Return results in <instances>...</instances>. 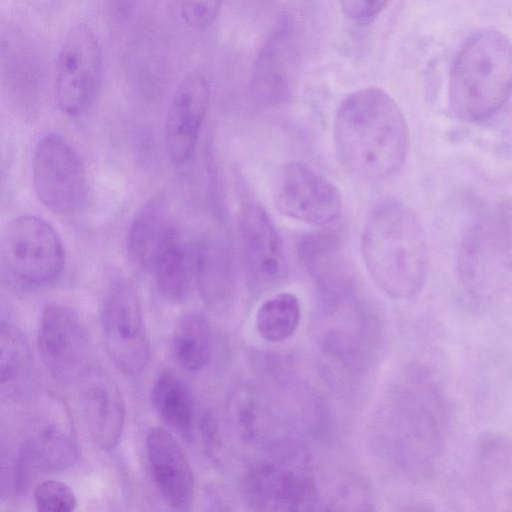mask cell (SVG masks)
I'll list each match as a JSON object with an SVG mask.
<instances>
[{
  "label": "cell",
  "instance_id": "1",
  "mask_svg": "<svg viewBox=\"0 0 512 512\" xmlns=\"http://www.w3.org/2000/svg\"><path fill=\"white\" fill-rule=\"evenodd\" d=\"M337 158L353 177L379 181L395 174L409 147L406 120L384 90L366 87L349 94L334 121Z\"/></svg>",
  "mask_w": 512,
  "mask_h": 512
},
{
  "label": "cell",
  "instance_id": "2",
  "mask_svg": "<svg viewBox=\"0 0 512 512\" xmlns=\"http://www.w3.org/2000/svg\"><path fill=\"white\" fill-rule=\"evenodd\" d=\"M361 248L369 275L387 296L407 300L422 290L428 269L427 241L420 221L405 203L388 197L371 207Z\"/></svg>",
  "mask_w": 512,
  "mask_h": 512
},
{
  "label": "cell",
  "instance_id": "3",
  "mask_svg": "<svg viewBox=\"0 0 512 512\" xmlns=\"http://www.w3.org/2000/svg\"><path fill=\"white\" fill-rule=\"evenodd\" d=\"M512 93V43L501 32L483 29L471 35L452 63L448 96L461 119L485 120L506 103Z\"/></svg>",
  "mask_w": 512,
  "mask_h": 512
},
{
  "label": "cell",
  "instance_id": "4",
  "mask_svg": "<svg viewBox=\"0 0 512 512\" xmlns=\"http://www.w3.org/2000/svg\"><path fill=\"white\" fill-rule=\"evenodd\" d=\"M386 412L385 440L395 465L416 480L436 471L445 445V407L432 383L395 391Z\"/></svg>",
  "mask_w": 512,
  "mask_h": 512
},
{
  "label": "cell",
  "instance_id": "5",
  "mask_svg": "<svg viewBox=\"0 0 512 512\" xmlns=\"http://www.w3.org/2000/svg\"><path fill=\"white\" fill-rule=\"evenodd\" d=\"M458 278L469 301L486 307L512 280V211L503 206L481 214L467 229L458 253Z\"/></svg>",
  "mask_w": 512,
  "mask_h": 512
},
{
  "label": "cell",
  "instance_id": "6",
  "mask_svg": "<svg viewBox=\"0 0 512 512\" xmlns=\"http://www.w3.org/2000/svg\"><path fill=\"white\" fill-rule=\"evenodd\" d=\"M242 488L253 510L307 511L319 504L307 457L291 443H277L248 464Z\"/></svg>",
  "mask_w": 512,
  "mask_h": 512
},
{
  "label": "cell",
  "instance_id": "7",
  "mask_svg": "<svg viewBox=\"0 0 512 512\" xmlns=\"http://www.w3.org/2000/svg\"><path fill=\"white\" fill-rule=\"evenodd\" d=\"M1 264L17 284L37 288L55 282L65 267V249L54 228L42 218L20 215L3 230Z\"/></svg>",
  "mask_w": 512,
  "mask_h": 512
},
{
  "label": "cell",
  "instance_id": "8",
  "mask_svg": "<svg viewBox=\"0 0 512 512\" xmlns=\"http://www.w3.org/2000/svg\"><path fill=\"white\" fill-rule=\"evenodd\" d=\"M102 75V52L94 32L85 23L73 25L56 62L55 95L60 110L70 117L85 114L99 93Z\"/></svg>",
  "mask_w": 512,
  "mask_h": 512
},
{
  "label": "cell",
  "instance_id": "9",
  "mask_svg": "<svg viewBox=\"0 0 512 512\" xmlns=\"http://www.w3.org/2000/svg\"><path fill=\"white\" fill-rule=\"evenodd\" d=\"M33 186L39 201L53 213L78 211L87 195L83 163L71 144L58 134L42 137L33 158Z\"/></svg>",
  "mask_w": 512,
  "mask_h": 512
},
{
  "label": "cell",
  "instance_id": "10",
  "mask_svg": "<svg viewBox=\"0 0 512 512\" xmlns=\"http://www.w3.org/2000/svg\"><path fill=\"white\" fill-rule=\"evenodd\" d=\"M101 327L114 365L126 375L141 373L150 360V344L139 297L127 281L117 280L109 287L102 305Z\"/></svg>",
  "mask_w": 512,
  "mask_h": 512
},
{
  "label": "cell",
  "instance_id": "11",
  "mask_svg": "<svg viewBox=\"0 0 512 512\" xmlns=\"http://www.w3.org/2000/svg\"><path fill=\"white\" fill-rule=\"evenodd\" d=\"M24 435L18 444L36 470L62 471L79 457V444L69 410L57 395L35 400Z\"/></svg>",
  "mask_w": 512,
  "mask_h": 512
},
{
  "label": "cell",
  "instance_id": "12",
  "mask_svg": "<svg viewBox=\"0 0 512 512\" xmlns=\"http://www.w3.org/2000/svg\"><path fill=\"white\" fill-rule=\"evenodd\" d=\"M38 349L48 373L61 385L79 383L92 370L86 329L67 306L52 304L43 310Z\"/></svg>",
  "mask_w": 512,
  "mask_h": 512
},
{
  "label": "cell",
  "instance_id": "13",
  "mask_svg": "<svg viewBox=\"0 0 512 512\" xmlns=\"http://www.w3.org/2000/svg\"><path fill=\"white\" fill-rule=\"evenodd\" d=\"M464 479L467 497L477 509L512 511V440L500 433L481 436Z\"/></svg>",
  "mask_w": 512,
  "mask_h": 512
},
{
  "label": "cell",
  "instance_id": "14",
  "mask_svg": "<svg viewBox=\"0 0 512 512\" xmlns=\"http://www.w3.org/2000/svg\"><path fill=\"white\" fill-rule=\"evenodd\" d=\"M279 212L312 225L336 220L343 201L339 189L324 175L302 162H291L281 172L276 189Z\"/></svg>",
  "mask_w": 512,
  "mask_h": 512
},
{
  "label": "cell",
  "instance_id": "15",
  "mask_svg": "<svg viewBox=\"0 0 512 512\" xmlns=\"http://www.w3.org/2000/svg\"><path fill=\"white\" fill-rule=\"evenodd\" d=\"M1 78L8 107L23 119L35 116L45 88V65L32 43L14 28L2 34Z\"/></svg>",
  "mask_w": 512,
  "mask_h": 512
},
{
  "label": "cell",
  "instance_id": "16",
  "mask_svg": "<svg viewBox=\"0 0 512 512\" xmlns=\"http://www.w3.org/2000/svg\"><path fill=\"white\" fill-rule=\"evenodd\" d=\"M243 261L250 283L266 289L278 283L287 269L281 238L264 208L252 200L238 213Z\"/></svg>",
  "mask_w": 512,
  "mask_h": 512
},
{
  "label": "cell",
  "instance_id": "17",
  "mask_svg": "<svg viewBox=\"0 0 512 512\" xmlns=\"http://www.w3.org/2000/svg\"><path fill=\"white\" fill-rule=\"evenodd\" d=\"M209 102L210 87L202 73H189L177 86L164 125L166 148L173 164L182 165L193 155Z\"/></svg>",
  "mask_w": 512,
  "mask_h": 512
},
{
  "label": "cell",
  "instance_id": "18",
  "mask_svg": "<svg viewBox=\"0 0 512 512\" xmlns=\"http://www.w3.org/2000/svg\"><path fill=\"white\" fill-rule=\"evenodd\" d=\"M79 411L93 444L111 450L125 426L126 407L117 383L107 373L93 369L79 382Z\"/></svg>",
  "mask_w": 512,
  "mask_h": 512
},
{
  "label": "cell",
  "instance_id": "19",
  "mask_svg": "<svg viewBox=\"0 0 512 512\" xmlns=\"http://www.w3.org/2000/svg\"><path fill=\"white\" fill-rule=\"evenodd\" d=\"M145 445L149 470L163 500L172 510H190L194 475L179 442L170 431L154 427L148 432Z\"/></svg>",
  "mask_w": 512,
  "mask_h": 512
},
{
  "label": "cell",
  "instance_id": "20",
  "mask_svg": "<svg viewBox=\"0 0 512 512\" xmlns=\"http://www.w3.org/2000/svg\"><path fill=\"white\" fill-rule=\"evenodd\" d=\"M297 65L296 23L285 16L275 24L259 50L252 74L255 94L267 103L283 101Z\"/></svg>",
  "mask_w": 512,
  "mask_h": 512
},
{
  "label": "cell",
  "instance_id": "21",
  "mask_svg": "<svg viewBox=\"0 0 512 512\" xmlns=\"http://www.w3.org/2000/svg\"><path fill=\"white\" fill-rule=\"evenodd\" d=\"M194 280L202 299L213 309L231 301L235 269L227 241L218 233L204 234L192 246Z\"/></svg>",
  "mask_w": 512,
  "mask_h": 512
},
{
  "label": "cell",
  "instance_id": "22",
  "mask_svg": "<svg viewBox=\"0 0 512 512\" xmlns=\"http://www.w3.org/2000/svg\"><path fill=\"white\" fill-rule=\"evenodd\" d=\"M177 232L164 198H151L136 213L128 231L127 249L131 259L140 268L151 271L160 253Z\"/></svg>",
  "mask_w": 512,
  "mask_h": 512
},
{
  "label": "cell",
  "instance_id": "23",
  "mask_svg": "<svg viewBox=\"0 0 512 512\" xmlns=\"http://www.w3.org/2000/svg\"><path fill=\"white\" fill-rule=\"evenodd\" d=\"M33 356L23 333L2 320L0 328V398L15 403L31 395L35 384Z\"/></svg>",
  "mask_w": 512,
  "mask_h": 512
},
{
  "label": "cell",
  "instance_id": "24",
  "mask_svg": "<svg viewBox=\"0 0 512 512\" xmlns=\"http://www.w3.org/2000/svg\"><path fill=\"white\" fill-rule=\"evenodd\" d=\"M152 405L160 418L188 442L195 436V406L185 381L171 370H164L151 389Z\"/></svg>",
  "mask_w": 512,
  "mask_h": 512
},
{
  "label": "cell",
  "instance_id": "25",
  "mask_svg": "<svg viewBox=\"0 0 512 512\" xmlns=\"http://www.w3.org/2000/svg\"><path fill=\"white\" fill-rule=\"evenodd\" d=\"M159 293L173 303L185 301L194 279L192 248L177 232L156 259L151 271Z\"/></svg>",
  "mask_w": 512,
  "mask_h": 512
},
{
  "label": "cell",
  "instance_id": "26",
  "mask_svg": "<svg viewBox=\"0 0 512 512\" xmlns=\"http://www.w3.org/2000/svg\"><path fill=\"white\" fill-rule=\"evenodd\" d=\"M172 353L187 371H199L208 365L212 355V332L203 313L189 311L179 318L173 332Z\"/></svg>",
  "mask_w": 512,
  "mask_h": 512
},
{
  "label": "cell",
  "instance_id": "27",
  "mask_svg": "<svg viewBox=\"0 0 512 512\" xmlns=\"http://www.w3.org/2000/svg\"><path fill=\"white\" fill-rule=\"evenodd\" d=\"M125 67L131 80L144 92H153L163 78V49L148 29L135 33L125 53Z\"/></svg>",
  "mask_w": 512,
  "mask_h": 512
},
{
  "label": "cell",
  "instance_id": "28",
  "mask_svg": "<svg viewBox=\"0 0 512 512\" xmlns=\"http://www.w3.org/2000/svg\"><path fill=\"white\" fill-rule=\"evenodd\" d=\"M301 321V305L295 294L277 293L266 299L258 308L255 327L258 335L267 342L280 343L297 331Z\"/></svg>",
  "mask_w": 512,
  "mask_h": 512
},
{
  "label": "cell",
  "instance_id": "29",
  "mask_svg": "<svg viewBox=\"0 0 512 512\" xmlns=\"http://www.w3.org/2000/svg\"><path fill=\"white\" fill-rule=\"evenodd\" d=\"M34 502L38 511L71 512L76 509L77 499L64 482L45 480L34 490Z\"/></svg>",
  "mask_w": 512,
  "mask_h": 512
},
{
  "label": "cell",
  "instance_id": "30",
  "mask_svg": "<svg viewBox=\"0 0 512 512\" xmlns=\"http://www.w3.org/2000/svg\"><path fill=\"white\" fill-rule=\"evenodd\" d=\"M182 19L192 29L209 27L217 18L221 0H178Z\"/></svg>",
  "mask_w": 512,
  "mask_h": 512
},
{
  "label": "cell",
  "instance_id": "31",
  "mask_svg": "<svg viewBox=\"0 0 512 512\" xmlns=\"http://www.w3.org/2000/svg\"><path fill=\"white\" fill-rule=\"evenodd\" d=\"M146 0H108L107 17L111 31L121 33L134 24Z\"/></svg>",
  "mask_w": 512,
  "mask_h": 512
},
{
  "label": "cell",
  "instance_id": "32",
  "mask_svg": "<svg viewBox=\"0 0 512 512\" xmlns=\"http://www.w3.org/2000/svg\"><path fill=\"white\" fill-rule=\"evenodd\" d=\"M389 0H339L342 12L352 21L366 23L374 19Z\"/></svg>",
  "mask_w": 512,
  "mask_h": 512
},
{
  "label": "cell",
  "instance_id": "33",
  "mask_svg": "<svg viewBox=\"0 0 512 512\" xmlns=\"http://www.w3.org/2000/svg\"><path fill=\"white\" fill-rule=\"evenodd\" d=\"M203 442L210 454H214L220 447V435L218 423L214 415L206 413L200 424Z\"/></svg>",
  "mask_w": 512,
  "mask_h": 512
}]
</instances>
